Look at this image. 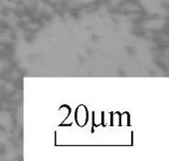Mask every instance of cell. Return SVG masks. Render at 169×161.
I'll return each mask as SVG.
<instances>
[{"mask_svg": "<svg viewBox=\"0 0 169 161\" xmlns=\"http://www.w3.org/2000/svg\"><path fill=\"white\" fill-rule=\"evenodd\" d=\"M76 118L79 125L83 126V125L86 124V122L88 120V111H86L85 107H78V111H77V113H76Z\"/></svg>", "mask_w": 169, "mask_h": 161, "instance_id": "1", "label": "cell"}]
</instances>
